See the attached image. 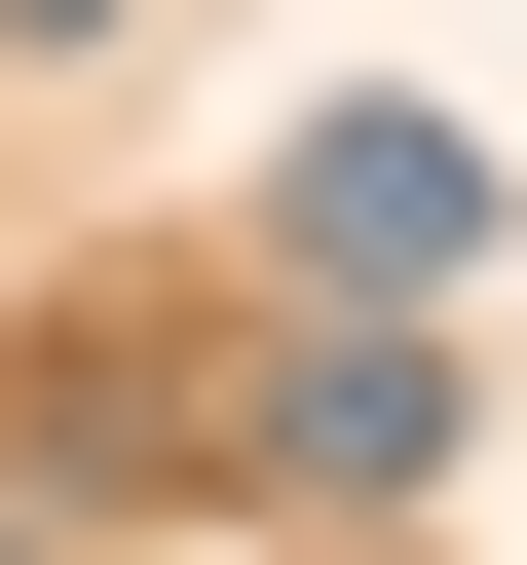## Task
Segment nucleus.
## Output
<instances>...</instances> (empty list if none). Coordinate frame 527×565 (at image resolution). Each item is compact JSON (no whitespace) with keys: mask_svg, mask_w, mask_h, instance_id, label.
<instances>
[{"mask_svg":"<svg viewBox=\"0 0 527 565\" xmlns=\"http://www.w3.org/2000/svg\"><path fill=\"white\" fill-rule=\"evenodd\" d=\"M452 415H490V377H452V302H302V340H264V415H226V452L302 490V527H415V490H452Z\"/></svg>","mask_w":527,"mask_h":565,"instance_id":"1","label":"nucleus"},{"mask_svg":"<svg viewBox=\"0 0 527 565\" xmlns=\"http://www.w3.org/2000/svg\"><path fill=\"white\" fill-rule=\"evenodd\" d=\"M264 264H302V302H452V264H490V151H452V114H302Z\"/></svg>","mask_w":527,"mask_h":565,"instance_id":"2","label":"nucleus"},{"mask_svg":"<svg viewBox=\"0 0 527 565\" xmlns=\"http://www.w3.org/2000/svg\"><path fill=\"white\" fill-rule=\"evenodd\" d=\"M39 39H114V0H0V76H39Z\"/></svg>","mask_w":527,"mask_h":565,"instance_id":"3","label":"nucleus"}]
</instances>
